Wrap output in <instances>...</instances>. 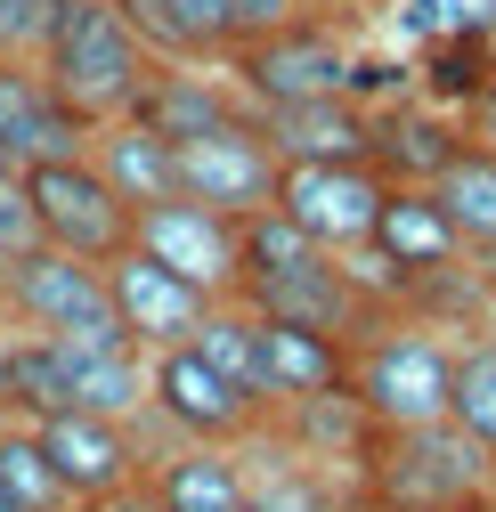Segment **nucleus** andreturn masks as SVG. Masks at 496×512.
I'll use <instances>...</instances> for the list:
<instances>
[{
	"label": "nucleus",
	"instance_id": "obj_1",
	"mask_svg": "<svg viewBox=\"0 0 496 512\" xmlns=\"http://www.w3.org/2000/svg\"><path fill=\"white\" fill-rule=\"evenodd\" d=\"M358 504L366 512H488L496 504V456L456 415L366 431V447H358Z\"/></svg>",
	"mask_w": 496,
	"mask_h": 512
},
{
	"label": "nucleus",
	"instance_id": "obj_2",
	"mask_svg": "<svg viewBox=\"0 0 496 512\" xmlns=\"http://www.w3.org/2000/svg\"><path fill=\"white\" fill-rule=\"evenodd\" d=\"M456 342L448 326H431L415 309H383L375 326L350 342V382L342 391L366 407L375 431H399V423H440L448 399H456Z\"/></svg>",
	"mask_w": 496,
	"mask_h": 512
},
{
	"label": "nucleus",
	"instance_id": "obj_3",
	"mask_svg": "<svg viewBox=\"0 0 496 512\" xmlns=\"http://www.w3.org/2000/svg\"><path fill=\"white\" fill-rule=\"evenodd\" d=\"M163 57L139 41V25L114 9V0H66V17H57L49 49H41V74L49 90L66 98L90 131L98 122H122V114H139L147 82H155Z\"/></svg>",
	"mask_w": 496,
	"mask_h": 512
},
{
	"label": "nucleus",
	"instance_id": "obj_4",
	"mask_svg": "<svg viewBox=\"0 0 496 512\" xmlns=\"http://www.w3.org/2000/svg\"><path fill=\"white\" fill-rule=\"evenodd\" d=\"M358 49H366V41H358L350 17L309 9V17H293V25L269 33V41L228 49L220 66H228V82L244 90V106H293V98H334V90H350Z\"/></svg>",
	"mask_w": 496,
	"mask_h": 512
},
{
	"label": "nucleus",
	"instance_id": "obj_5",
	"mask_svg": "<svg viewBox=\"0 0 496 512\" xmlns=\"http://www.w3.org/2000/svg\"><path fill=\"white\" fill-rule=\"evenodd\" d=\"M25 187V212H33V244H57L74 252V261H114V252H131V204L114 196V179L82 155H49V163H25L17 171Z\"/></svg>",
	"mask_w": 496,
	"mask_h": 512
},
{
	"label": "nucleus",
	"instance_id": "obj_6",
	"mask_svg": "<svg viewBox=\"0 0 496 512\" xmlns=\"http://www.w3.org/2000/svg\"><path fill=\"white\" fill-rule=\"evenodd\" d=\"M139 423L163 431V439L244 447V439L269 423V407H261V399H244L236 382H228L212 358H196L188 342H171V350H147V415H139Z\"/></svg>",
	"mask_w": 496,
	"mask_h": 512
},
{
	"label": "nucleus",
	"instance_id": "obj_7",
	"mask_svg": "<svg viewBox=\"0 0 496 512\" xmlns=\"http://www.w3.org/2000/svg\"><path fill=\"white\" fill-rule=\"evenodd\" d=\"M0 309H9L25 334H49V342L122 334L106 269L98 261H74V252H57V244H25L17 261H9V277H0Z\"/></svg>",
	"mask_w": 496,
	"mask_h": 512
},
{
	"label": "nucleus",
	"instance_id": "obj_8",
	"mask_svg": "<svg viewBox=\"0 0 496 512\" xmlns=\"http://www.w3.org/2000/svg\"><path fill=\"white\" fill-rule=\"evenodd\" d=\"M33 439L49 447V464H57V480H66L74 512H98L106 496L139 488V480H147V456L171 447V439L147 431V423H114V415H82V407L33 415Z\"/></svg>",
	"mask_w": 496,
	"mask_h": 512
},
{
	"label": "nucleus",
	"instance_id": "obj_9",
	"mask_svg": "<svg viewBox=\"0 0 496 512\" xmlns=\"http://www.w3.org/2000/svg\"><path fill=\"white\" fill-rule=\"evenodd\" d=\"M277 147H269V131H261V114L244 106V114H228V122H212V131H196V139H171V179H179V196H196V204H212V212H228V220H244V212H261L269 196H277Z\"/></svg>",
	"mask_w": 496,
	"mask_h": 512
},
{
	"label": "nucleus",
	"instance_id": "obj_10",
	"mask_svg": "<svg viewBox=\"0 0 496 512\" xmlns=\"http://www.w3.org/2000/svg\"><path fill=\"white\" fill-rule=\"evenodd\" d=\"M383 196H391V179H383L375 163H285L269 204H277L309 244L358 252L366 236H375V220H383Z\"/></svg>",
	"mask_w": 496,
	"mask_h": 512
},
{
	"label": "nucleus",
	"instance_id": "obj_11",
	"mask_svg": "<svg viewBox=\"0 0 496 512\" xmlns=\"http://www.w3.org/2000/svg\"><path fill=\"white\" fill-rule=\"evenodd\" d=\"M131 244L147 252V261L179 269L188 285H204L212 301H228L244 285V252H236V220L196 204V196H155L131 212Z\"/></svg>",
	"mask_w": 496,
	"mask_h": 512
},
{
	"label": "nucleus",
	"instance_id": "obj_12",
	"mask_svg": "<svg viewBox=\"0 0 496 512\" xmlns=\"http://www.w3.org/2000/svg\"><path fill=\"white\" fill-rule=\"evenodd\" d=\"M236 301L261 309V317H277V326H318V334H350V342L383 317L375 301H366V285L350 277L342 252H309V261H293L277 277H244Z\"/></svg>",
	"mask_w": 496,
	"mask_h": 512
},
{
	"label": "nucleus",
	"instance_id": "obj_13",
	"mask_svg": "<svg viewBox=\"0 0 496 512\" xmlns=\"http://www.w3.org/2000/svg\"><path fill=\"white\" fill-rule=\"evenodd\" d=\"M106 285H114V317H122V334H131L139 350H171V342H188V334L204 326V309H212L204 285H188L179 269L147 261L139 244L106 261Z\"/></svg>",
	"mask_w": 496,
	"mask_h": 512
},
{
	"label": "nucleus",
	"instance_id": "obj_14",
	"mask_svg": "<svg viewBox=\"0 0 496 512\" xmlns=\"http://www.w3.org/2000/svg\"><path fill=\"white\" fill-rule=\"evenodd\" d=\"M57 407L139 423L147 415V350L131 334H82L57 342Z\"/></svg>",
	"mask_w": 496,
	"mask_h": 512
},
{
	"label": "nucleus",
	"instance_id": "obj_15",
	"mask_svg": "<svg viewBox=\"0 0 496 512\" xmlns=\"http://www.w3.org/2000/svg\"><path fill=\"white\" fill-rule=\"evenodd\" d=\"M277 163H375V106L334 90V98H293V106H253Z\"/></svg>",
	"mask_w": 496,
	"mask_h": 512
},
{
	"label": "nucleus",
	"instance_id": "obj_16",
	"mask_svg": "<svg viewBox=\"0 0 496 512\" xmlns=\"http://www.w3.org/2000/svg\"><path fill=\"white\" fill-rule=\"evenodd\" d=\"M0 147L25 163H49V155H82L90 147V122L49 90L41 57H0Z\"/></svg>",
	"mask_w": 496,
	"mask_h": 512
},
{
	"label": "nucleus",
	"instance_id": "obj_17",
	"mask_svg": "<svg viewBox=\"0 0 496 512\" xmlns=\"http://www.w3.org/2000/svg\"><path fill=\"white\" fill-rule=\"evenodd\" d=\"M358 480L334 464H309L293 447H277L269 431L244 439V512H350Z\"/></svg>",
	"mask_w": 496,
	"mask_h": 512
},
{
	"label": "nucleus",
	"instance_id": "obj_18",
	"mask_svg": "<svg viewBox=\"0 0 496 512\" xmlns=\"http://www.w3.org/2000/svg\"><path fill=\"white\" fill-rule=\"evenodd\" d=\"M366 252H383L399 277H440V269H464V261H472L464 236H456V220L440 212V196H431V187H407V179H391L383 220H375V236H366Z\"/></svg>",
	"mask_w": 496,
	"mask_h": 512
},
{
	"label": "nucleus",
	"instance_id": "obj_19",
	"mask_svg": "<svg viewBox=\"0 0 496 512\" xmlns=\"http://www.w3.org/2000/svg\"><path fill=\"white\" fill-rule=\"evenodd\" d=\"M464 139H472V131H464V114H448L440 98H423V90H407V98L375 106V171H383V179L423 187V179L440 171Z\"/></svg>",
	"mask_w": 496,
	"mask_h": 512
},
{
	"label": "nucleus",
	"instance_id": "obj_20",
	"mask_svg": "<svg viewBox=\"0 0 496 512\" xmlns=\"http://www.w3.org/2000/svg\"><path fill=\"white\" fill-rule=\"evenodd\" d=\"M147 496L155 512H244V447H204V439L155 447Z\"/></svg>",
	"mask_w": 496,
	"mask_h": 512
},
{
	"label": "nucleus",
	"instance_id": "obj_21",
	"mask_svg": "<svg viewBox=\"0 0 496 512\" xmlns=\"http://www.w3.org/2000/svg\"><path fill=\"white\" fill-rule=\"evenodd\" d=\"M277 447H293V456H309V464H334V472H350L358 480V447H366V407L350 399V391H309V399H277L269 407V423H261Z\"/></svg>",
	"mask_w": 496,
	"mask_h": 512
},
{
	"label": "nucleus",
	"instance_id": "obj_22",
	"mask_svg": "<svg viewBox=\"0 0 496 512\" xmlns=\"http://www.w3.org/2000/svg\"><path fill=\"white\" fill-rule=\"evenodd\" d=\"M423 187H431V196H440V212L456 220V236H464V252H472V269L496 277V147H488V139H464Z\"/></svg>",
	"mask_w": 496,
	"mask_h": 512
},
{
	"label": "nucleus",
	"instance_id": "obj_23",
	"mask_svg": "<svg viewBox=\"0 0 496 512\" xmlns=\"http://www.w3.org/2000/svg\"><path fill=\"white\" fill-rule=\"evenodd\" d=\"M114 9L139 25V41L163 57V66H220V57L236 49L228 0H114Z\"/></svg>",
	"mask_w": 496,
	"mask_h": 512
},
{
	"label": "nucleus",
	"instance_id": "obj_24",
	"mask_svg": "<svg viewBox=\"0 0 496 512\" xmlns=\"http://www.w3.org/2000/svg\"><path fill=\"white\" fill-rule=\"evenodd\" d=\"M228 114H244V90L228 82V66H155V82L139 98V122L163 139H196Z\"/></svg>",
	"mask_w": 496,
	"mask_h": 512
},
{
	"label": "nucleus",
	"instance_id": "obj_25",
	"mask_svg": "<svg viewBox=\"0 0 496 512\" xmlns=\"http://www.w3.org/2000/svg\"><path fill=\"white\" fill-rule=\"evenodd\" d=\"M261 366H269V407L277 399H309V391H342L350 382V334H318V326H277V317H261Z\"/></svg>",
	"mask_w": 496,
	"mask_h": 512
},
{
	"label": "nucleus",
	"instance_id": "obj_26",
	"mask_svg": "<svg viewBox=\"0 0 496 512\" xmlns=\"http://www.w3.org/2000/svg\"><path fill=\"white\" fill-rule=\"evenodd\" d=\"M90 163L114 179V196L122 204H155V196H179V179H171V139L147 131L139 114H122V122H98L90 131Z\"/></svg>",
	"mask_w": 496,
	"mask_h": 512
},
{
	"label": "nucleus",
	"instance_id": "obj_27",
	"mask_svg": "<svg viewBox=\"0 0 496 512\" xmlns=\"http://www.w3.org/2000/svg\"><path fill=\"white\" fill-rule=\"evenodd\" d=\"M188 350H196V358H212V366H220V374L236 382L244 399H261V407H269V366H261V317L244 309L236 293L204 309V326L188 334Z\"/></svg>",
	"mask_w": 496,
	"mask_h": 512
},
{
	"label": "nucleus",
	"instance_id": "obj_28",
	"mask_svg": "<svg viewBox=\"0 0 496 512\" xmlns=\"http://www.w3.org/2000/svg\"><path fill=\"white\" fill-rule=\"evenodd\" d=\"M0 496H9V512H74L66 480H57L49 447L33 439L25 415H0Z\"/></svg>",
	"mask_w": 496,
	"mask_h": 512
},
{
	"label": "nucleus",
	"instance_id": "obj_29",
	"mask_svg": "<svg viewBox=\"0 0 496 512\" xmlns=\"http://www.w3.org/2000/svg\"><path fill=\"white\" fill-rule=\"evenodd\" d=\"M391 25V41L415 57L423 41H464V33H496V0H391L375 17Z\"/></svg>",
	"mask_w": 496,
	"mask_h": 512
},
{
	"label": "nucleus",
	"instance_id": "obj_30",
	"mask_svg": "<svg viewBox=\"0 0 496 512\" xmlns=\"http://www.w3.org/2000/svg\"><path fill=\"white\" fill-rule=\"evenodd\" d=\"M448 415L496 456V326H472L456 342V399H448Z\"/></svg>",
	"mask_w": 496,
	"mask_h": 512
},
{
	"label": "nucleus",
	"instance_id": "obj_31",
	"mask_svg": "<svg viewBox=\"0 0 496 512\" xmlns=\"http://www.w3.org/2000/svg\"><path fill=\"white\" fill-rule=\"evenodd\" d=\"M66 0H0V57H41Z\"/></svg>",
	"mask_w": 496,
	"mask_h": 512
},
{
	"label": "nucleus",
	"instance_id": "obj_32",
	"mask_svg": "<svg viewBox=\"0 0 496 512\" xmlns=\"http://www.w3.org/2000/svg\"><path fill=\"white\" fill-rule=\"evenodd\" d=\"M318 0H228V33H236V49L244 41H269V33H285L293 17H309Z\"/></svg>",
	"mask_w": 496,
	"mask_h": 512
},
{
	"label": "nucleus",
	"instance_id": "obj_33",
	"mask_svg": "<svg viewBox=\"0 0 496 512\" xmlns=\"http://www.w3.org/2000/svg\"><path fill=\"white\" fill-rule=\"evenodd\" d=\"M464 131H472V139H488V147H496V74H488V82H480V98H472V106H464Z\"/></svg>",
	"mask_w": 496,
	"mask_h": 512
},
{
	"label": "nucleus",
	"instance_id": "obj_34",
	"mask_svg": "<svg viewBox=\"0 0 496 512\" xmlns=\"http://www.w3.org/2000/svg\"><path fill=\"white\" fill-rule=\"evenodd\" d=\"M17 342H25V326L9 309H0V415H9V374H17Z\"/></svg>",
	"mask_w": 496,
	"mask_h": 512
},
{
	"label": "nucleus",
	"instance_id": "obj_35",
	"mask_svg": "<svg viewBox=\"0 0 496 512\" xmlns=\"http://www.w3.org/2000/svg\"><path fill=\"white\" fill-rule=\"evenodd\" d=\"M318 9H334V17H350V25H375L391 0H318Z\"/></svg>",
	"mask_w": 496,
	"mask_h": 512
},
{
	"label": "nucleus",
	"instance_id": "obj_36",
	"mask_svg": "<svg viewBox=\"0 0 496 512\" xmlns=\"http://www.w3.org/2000/svg\"><path fill=\"white\" fill-rule=\"evenodd\" d=\"M98 512H155V496H147V480H139V488H122V496H106Z\"/></svg>",
	"mask_w": 496,
	"mask_h": 512
},
{
	"label": "nucleus",
	"instance_id": "obj_37",
	"mask_svg": "<svg viewBox=\"0 0 496 512\" xmlns=\"http://www.w3.org/2000/svg\"><path fill=\"white\" fill-rule=\"evenodd\" d=\"M9 179H17V155H9V147H0V187H9Z\"/></svg>",
	"mask_w": 496,
	"mask_h": 512
},
{
	"label": "nucleus",
	"instance_id": "obj_38",
	"mask_svg": "<svg viewBox=\"0 0 496 512\" xmlns=\"http://www.w3.org/2000/svg\"><path fill=\"white\" fill-rule=\"evenodd\" d=\"M488 326H496V277H488Z\"/></svg>",
	"mask_w": 496,
	"mask_h": 512
},
{
	"label": "nucleus",
	"instance_id": "obj_39",
	"mask_svg": "<svg viewBox=\"0 0 496 512\" xmlns=\"http://www.w3.org/2000/svg\"><path fill=\"white\" fill-rule=\"evenodd\" d=\"M9 261H17V252H9V244H0V277H9Z\"/></svg>",
	"mask_w": 496,
	"mask_h": 512
},
{
	"label": "nucleus",
	"instance_id": "obj_40",
	"mask_svg": "<svg viewBox=\"0 0 496 512\" xmlns=\"http://www.w3.org/2000/svg\"><path fill=\"white\" fill-rule=\"evenodd\" d=\"M0 512H9V496H0Z\"/></svg>",
	"mask_w": 496,
	"mask_h": 512
},
{
	"label": "nucleus",
	"instance_id": "obj_41",
	"mask_svg": "<svg viewBox=\"0 0 496 512\" xmlns=\"http://www.w3.org/2000/svg\"><path fill=\"white\" fill-rule=\"evenodd\" d=\"M488 512H496V504H488Z\"/></svg>",
	"mask_w": 496,
	"mask_h": 512
}]
</instances>
